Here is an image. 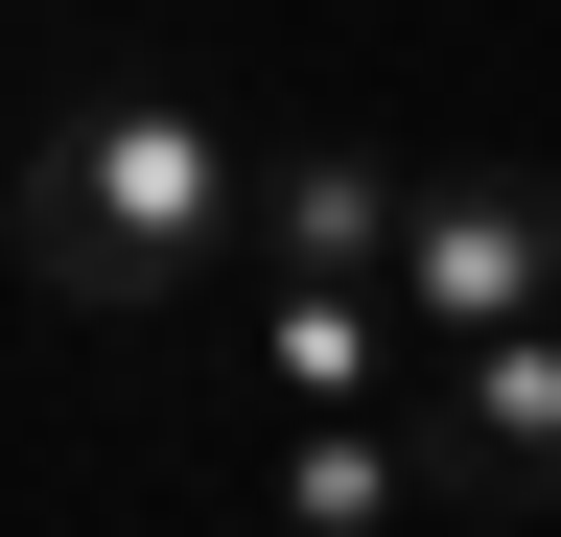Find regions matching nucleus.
<instances>
[{
	"label": "nucleus",
	"mask_w": 561,
	"mask_h": 537,
	"mask_svg": "<svg viewBox=\"0 0 561 537\" xmlns=\"http://www.w3.org/2000/svg\"><path fill=\"white\" fill-rule=\"evenodd\" d=\"M398 281H257V374H280V421H328V397H398Z\"/></svg>",
	"instance_id": "nucleus-6"
},
{
	"label": "nucleus",
	"mask_w": 561,
	"mask_h": 537,
	"mask_svg": "<svg viewBox=\"0 0 561 537\" xmlns=\"http://www.w3.org/2000/svg\"><path fill=\"white\" fill-rule=\"evenodd\" d=\"M421 421H445V467H468V491H561V304H538V327H468Z\"/></svg>",
	"instance_id": "nucleus-5"
},
{
	"label": "nucleus",
	"mask_w": 561,
	"mask_h": 537,
	"mask_svg": "<svg viewBox=\"0 0 561 537\" xmlns=\"http://www.w3.org/2000/svg\"><path fill=\"white\" fill-rule=\"evenodd\" d=\"M234 234H257V141L210 94L164 71H94L70 117H24V187H0V257L70 304V327H164L234 281Z\"/></svg>",
	"instance_id": "nucleus-1"
},
{
	"label": "nucleus",
	"mask_w": 561,
	"mask_h": 537,
	"mask_svg": "<svg viewBox=\"0 0 561 537\" xmlns=\"http://www.w3.org/2000/svg\"><path fill=\"white\" fill-rule=\"evenodd\" d=\"M398 141H280L257 164V281H398Z\"/></svg>",
	"instance_id": "nucleus-3"
},
{
	"label": "nucleus",
	"mask_w": 561,
	"mask_h": 537,
	"mask_svg": "<svg viewBox=\"0 0 561 537\" xmlns=\"http://www.w3.org/2000/svg\"><path fill=\"white\" fill-rule=\"evenodd\" d=\"M445 491V421H398V397H328V421H280V537H398Z\"/></svg>",
	"instance_id": "nucleus-4"
},
{
	"label": "nucleus",
	"mask_w": 561,
	"mask_h": 537,
	"mask_svg": "<svg viewBox=\"0 0 561 537\" xmlns=\"http://www.w3.org/2000/svg\"><path fill=\"white\" fill-rule=\"evenodd\" d=\"M561 304V164H421L398 187V327L468 351V327H538Z\"/></svg>",
	"instance_id": "nucleus-2"
}]
</instances>
